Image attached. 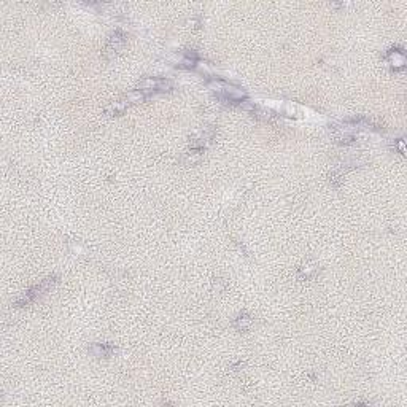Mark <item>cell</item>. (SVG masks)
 Returning a JSON list of instances; mask_svg holds the SVG:
<instances>
[{"label": "cell", "instance_id": "1", "mask_svg": "<svg viewBox=\"0 0 407 407\" xmlns=\"http://www.w3.org/2000/svg\"><path fill=\"white\" fill-rule=\"evenodd\" d=\"M57 282H59V277L57 275H50L47 278H43L40 283H37V285L32 286V288H29L26 291V295L22 296L21 299H18L14 305H16V307H26L29 304L35 303V301L39 299L40 296H43L45 293H48L50 290L54 288V285H57Z\"/></svg>", "mask_w": 407, "mask_h": 407}, {"label": "cell", "instance_id": "2", "mask_svg": "<svg viewBox=\"0 0 407 407\" xmlns=\"http://www.w3.org/2000/svg\"><path fill=\"white\" fill-rule=\"evenodd\" d=\"M172 89V81L164 80V78H147L143 80L137 91L140 93H164Z\"/></svg>", "mask_w": 407, "mask_h": 407}, {"label": "cell", "instance_id": "3", "mask_svg": "<svg viewBox=\"0 0 407 407\" xmlns=\"http://www.w3.org/2000/svg\"><path fill=\"white\" fill-rule=\"evenodd\" d=\"M124 45H126V35L121 31H116L108 39L107 45H105V50H103L105 57H107V59L113 57V56L116 54V52H119V51L123 50Z\"/></svg>", "mask_w": 407, "mask_h": 407}, {"label": "cell", "instance_id": "4", "mask_svg": "<svg viewBox=\"0 0 407 407\" xmlns=\"http://www.w3.org/2000/svg\"><path fill=\"white\" fill-rule=\"evenodd\" d=\"M89 352L97 358H108L116 352V347L111 344H94V345H91Z\"/></svg>", "mask_w": 407, "mask_h": 407}, {"label": "cell", "instance_id": "5", "mask_svg": "<svg viewBox=\"0 0 407 407\" xmlns=\"http://www.w3.org/2000/svg\"><path fill=\"white\" fill-rule=\"evenodd\" d=\"M253 325V318L248 313H240L237 318L234 320V326L239 329V331H247L250 329Z\"/></svg>", "mask_w": 407, "mask_h": 407}, {"label": "cell", "instance_id": "6", "mask_svg": "<svg viewBox=\"0 0 407 407\" xmlns=\"http://www.w3.org/2000/svg\"><path fill=\"white\" fill-rule=\"evenodd\" d=\"M126 107L127 105L124 102H113L108 105V108H107V113L111 116H119V115H123V113L126 111Z\"/></svg>", "mask_w": 407, "mask_h": 407}, {"label": "cell", "instance_id": "7", "mask_svg": "<svg viewBox=\"0 0 407 407\" xmlns=\"http://www.w3.org/2000/svg\"><path fill=\"white\" fill-rule=\"evenodd\" d=\"M315 272H316L315 266H303L299 269V277L301 278H310Z\"/></svg>", "mask_w": 407, "mask_h": 407}]
</instances>
